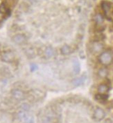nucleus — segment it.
Here are the masks:
<instances>
[{
  "mask_svg": "<svg viewBox=\"0 0 113 123\" xmlns=\"http://www.w3.org/2000/svg\"><path fill=\"white\" fill-rule=\"evenodd\" d=\"M113 60V55L111 51L105 50L100 54L99 60V62L103 66H107L112 63Z\"/></svg>",
  "mask_w": 113,
  "mask_h": 123,
  "instance_id": "f257e3e1",
  "label": "nucleus"
},
{
  "mask_svg": "<svg viewBox=\"0 0 113 123\" xmlns=\"http://www.w3.org/2000/svg\"><path fill=\"white\" fill-rule=\"evenodd\" d=\"M1 58L5 62H13L15 60V54L12 50H4L1 53Z\"/></svg>",
  "mask_w": 113,
  "mask_h": 123,
  "instance_id": "f03ea898",
  "label": "nucleus"
},
{
  "mask_svg": "<svg viewBox=\"0 0 113 123\" xmlns=\"http://www.w3.org/2000/svg\"><path fill=\"white\" fill-rule=\"evenodd\" d=\"M103 49H104V46L100 41H94L91 44V51L94 54H98L100 53H101L103 50Z\"/></svg>",
  "mask_w": 113,
  "mask_h": 123,
  "instance_id": "7ed1b4c3",
  "label": "nucleus"
},
{
  "mask_svg": "<svg viewBox=\"0 0 113 123\" xmlns=\"http://www.w3.org/2000/svg\"><path fill=\"white\" fill-rule=\"evenodd\" d=\"M105 112L104 111L101 109V108H96V109L94 110V118L98 120V121H100V120H102L104 117H105Z\"/></svg>",
  "mask_w": 113,
  "mask_h": 123,
  "instance_id": "20e7f679",
  "label": "nucleus"
},
{
  "mask_svg": "<svg viewBox=\"0 0 113 123\" xmlns=\"http://www.w3.org/2000/svg\"><path fill=\"white\" fill-rule=\"evenodd\" d=\"M11 94L13 97L17 100H22L25 97L24 93L20 89H17L13 90L11 91Z\"/></svg>",
  "mask_w": 113,
  "mask_h": 123,
  "instance_id": "39448f33",
  "label": "nucleus"
},
{
  "mask_svg": "<svg viewBox=\"0 0 113 123\" xmlns=\"http://www.w3.org/2000/svg\"><path fill=\"white\" fill-rule=\"evenodd\" d=\"M13 41L16 44H22V43H24L26 41V37L23 35L18 34V35H16L15 36L13 37Z\"/></svg>",
  "mask_w": 113,
  "mask_h": 123,
  "instance_id": "423d86ee",
  "label": "nucleus"
},
{
  "mask_svg": "<svg viewBox=\"0 0 113 123\" xmlns=\"http://www.w3.org/2000/svg\"><path fill=\"white\" fill-rule=\"evenodd\" d=\"M109 91V87L107 84H101L98 86V92L99 93L102 94H106L107 92Z\"/></svg>",
  "mask_w": 113,
  "mask_h": 123,
  "instance_id": "0eeeda50",
  "label": "nucleus"
},
{
  "mask_svg": "<svg viewBox=\"0 0 113 123\" xmlns=\"http://www.w3.org/2000/svg\"><path fill=\"white\" fill-rule=\"evenodd\" d=\"M85 79H86V76L85 75H82L81 77H80L79 78L75 79L73 81L72 84L75 86H80V85H81V84L84 83Z\"/></svg>",
  "mask_w": 113,
  "mask_h": 123,
  "instance_id": "6e6552de",
  "label": "nucleus"
},
{
  "mask_svg": "<svg viewBox=\"0 0 113 123\" xmlns=\"http://www.w3.org/2000/svg\"><path fill=\"white\" fill-rule=\"evenodd\" d=\"M107 74H108V72L106 68H101L98 71V75L101 78H106L107 77Z\"/></svg>",
  "mask_w": 113,
  "mask_h": 123,
  "instance_id": "1a4fd4ad",
  "label": "nucleus"
},
{
  "mask_svg": "<svg viewBox=\"0 0 113 123\" xmlns=\"http://www.w3.org/2000/svg\"><path fill=\"white\" fill-rule=\"evenodd\" d=\"M80 65L79 62L78 60H74L73 62V71L74 73H78L80 72Z\"/></svg>",
  "mask_w": 113,
  "mask_h": 123,
  "instance_id": "9d476101",
  "label": "nucleus"
},
{
  "mask_svg": "<svg viewBox=\"0 0 113 123\" xmlns=\"http://www.w3.org/2000/svg\"><path fill=\"white\" fill-rule=\"evenodd\" d=\"M61 53L62 55H67L71 53V47L69 45H65L61 48Z\"/></svg>",
  "mask_w": 113,
  "mask_h": 123,
  "instance_id": "9b49d317",
  "label": "nucleus"
},
{
  "mask_svg": "<svg viewBox=\"0 0 113 123\" xmlns=\"http://www.w3.org/2000/svg\"><path fill=\"white\" fill-rule=\"evenodd\" d=\"M107 94H102V93H99L95 96L96 100L99 101V102H104V101L107 100Z\"/></svg>",
  "mask_w": 113,
  "mask_h": 123,
  "instance_id": "f8f14e48",
  "label": "nucleus"
},
{
  "mask_svg": "<svg viewBox=\"0 0 113 123\" xmlns=\"http://www.w3.org/2000/svg\"><path fill=\"white\" fill-rule=\"evenodd\" d=\"M45 53V55L47 56V57H51V56L53 55V50L52 48H51V47H47V48L46 49Z\"/></svg>",
  "mask_w": 113,
  "mask_h": 123,
  "instance_id": "ddd939ff",
  "label": "nucleus"
},
{
  "mask_svg": "<svg viewBox=\"0 0 113 123\" xmlns=\"http://www.w3.org/2000/svg\"><path fill=\"white\" fill-rule=\"evenodd\" d=\"M22 109L23 111H27L29 110V108H30V106L28 105V104H27V103H24L22 105Z\"/></svg>",
  "mask_w": 113,
  "mask_h": 123,
  "instance_id": "4468645a",
  "label": "nucleus"
},
{
  "mask_svg": "<svg viewBox=\"0 0 113 123\" xmlns=\"http://www.w3.org/2000/svg\"><path fill=\"white\" fill-rule=\"evenodd\" d=\"M35 69H37V67H36L35 65H32V66H31V70L32 71H33L34 70H35Z\"/></svg>",
  "mask_w": 113,
  "mask_h": 123,
  "instance_id": "2eb2a0df",
  "label": "nucleus"
}]
</instances>
